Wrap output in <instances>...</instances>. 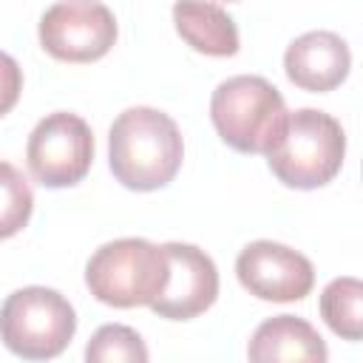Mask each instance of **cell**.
<instances>
[{
  "label": "cell",
  "mask_w": 363,
  "mask_h": 363,
  "mask_svg": "<svg viewBox=\"0 0 363 363\" xmlns=\"http://www.w3.org/2000/svg\"><path fill=\"white\" fill-rule=\"evenodd\" d=\"M227 3H233V0H227Z\"/></svg>",
  "instance_id": "cell-17"
},
{
  "label": "cell",
  "mask_w": 363,
  "mask_h": 363,
  "mask_svg": "<svg viewBox=\"0 0 363 363\" xmlns=\"http://www.w3.org/2000/svg\"><path fill=\"white\" fill-rule=\"evenodd\" d=\"M363 284L357 278H335L320 292V315L326 326L343 340H360L363 335Z\"/></svg>",
  "instance_id": "cell-13"
},
{
  "label": "cell",
  "mask_w": 363,
  "mask_h": 363,
  "mask_svg": "<svg viewBox=\"0 0 363 363\" xmlns=\"http://www.w3.org/2000/svg\"><path fill=\"white\" fill-rule=\"evenodd\" d=\"M346 136L335 116L301 108L286 113L272 147L264 153L272 176L295 190H315L329 184L343 164Z\"/></svg>",
  "instance_id": "cell-2"
},
{
  "label": "cell",
  "mask_w": 363,
  "mask_h": 363,
  "mask_svg": "<svg viewBox=\"0 0 363 363\" xmlns=\"http://www.w3.org/2000/svg\"><path fill=\"white\" fill-rule=\"evenodd\" d=\"M34 210V193L26 182V176L9 164L0 162V241L17 235Z\"/></svg>",
  "instance_id": "cell-14"
},
{
  "label": "cell",
  "mask_w": 363,
  "mask_h": 363,
  "mask_svg": "<svg viewBox=\"0 0 363 363\" xmlns=\"http://www.w3.org/2000/svg\"><path fill=\"white\" fill-rule=\"evenodd\" d=\"M31 176L43 187H71L85 179L94 162V133L77 113L57 111L37 122L26 145Z\"/></svg>",
  "instance_id": "cell-6"
},
{
  "label": "cell",
  "mask_w": 363,
  "mask_h": 363,
  "mask_svg": "<svg viewBox=\"0 0 363 363\" xmlns=\"http://www.w3.org/2000/svg\"><path fill=\"white\" fill-rule=\"evenodd\" d=\"M235 275L250 295L275 303L301 301L315 286L312 261L278 241L247 244L235 258Z\"/></svg>",
  "instance_id": "cell-8"
},
{
  "label": "cell",
  "mask_w": 363,
  "mask_h": 363,
  "mask_svg": "<svg viewBox=\"0 0 363 363\" xmlns=\"http://www.w3.org/2000/svg\"><path fill=\"white\" fill-rule=\"evenodd\" d=\"M162 247L167 255V284L150 309L167 320H190L207 312L218 298V269L213 258L204 250L182 241Z\"/></svg>",
  "instance_id": "cell-9"
},
{
  "label": "cell",
  "mask_w": 363,
  "mask_h": 363,
  "mask_svg": "<svg viewBox=\"0 0 363 363\" xmlns=\"http://www.w3.org/2000/svg\"><path fill=\"white\" fill-rule=\"evenodd\" d=\"M77 332L74 306L48 286H23L0 306V340L26 360H48L65 352Z\"/></svg>",
  "instance_id": "cell-5"
},
{
  "label": "cell",
  "mask_w": 363,
  "mask_h": 363,
  "mask_svg": "<svg viewBox=\"0 0 363 363\" xmlns=\"http://www.w3.org/2000/svg\"><path fill=\"white\" fill-rule=\"evenodd\" d=\"M111 173L128 190H159L170 184L184 159L179 125L156 108L122 111L108 136Z\"/></svg>",
  "instance_id": "cell-1"
},
{
  "label": "cell",
  "mask_w": 363,
  "mask_h": 363,
  "mask_svg": "<svg viewBox=\"0 0 363 363\" xmlns=\"http://www.w3.org/2000/svg\"><path fill=\"white\" fill-rule=\"evenodd\" d=\"M20 91H23V71L14 57L0 51V116H6L17 105Z\"/></svg>",
  "instance_id": "cell-16"
},
{
  "label": "cell",
  "mask_w": 363,
  "mask_h": 363,
  "mask_svg": "<svg viewBox=\"0 0 363 363\" xmlns=\"http://www.w3.org/2000/svg\"><path fill=\"white\" fill-rule=\"evenodd\" d=\"M284 68L292 85L312 94H326L349 77L352 54L340 34L309 31L289 43L284 54Z\"/></svg>",
  "instance_id": "cell-10"
},
{
  "label": "cell",
  "mask_w": 363,
  "mask_h": 363,
  "mask_svg": "<svg viewBox=\"0 0 363 363\" xmlns=\"http://www.w3.org/2000/svg\"><path fill=\"white\" fill-rule=\"evenodd\" d=\"M116 43V20L99 0H60L40 17V45L62 62H94Z\"/></svg>",
  "instance_id": "cell-7"
},
{
  "label": "cell",
  "mask_w": 363,
  "mask_h": 363,
  "mask_svg": "<svg viewBox=\"0 0 363 363\" xmlns=\"http://www.w3.org/2000/svg\"><path fill=\"white\" fill-rule=\"evenodd\" d=\"M85 284L99 303L116 309L150 306L167 284V255L145 238H116L102 244L88 267Z\"/></svg>",
  "instance_id": "cell-3"
},
{
  "label": "cell",
  "mask_w": 363,
  "mask_h": 363,
  "mask_svg": "<svg viewBox=\"0 0 363 363\" xmlns=\"http://www.w3.org/2000/svg\"><path fill=\"white\" fill-rule=\"evenodd\" d=\"M173 23L179 37L199 54L233 57L238 51L235 20L210 0H179L173 6Z\"/></svg>",
  "instance_id": "cell-12"
},
{
  "label": "cell",
  "mask_w": 363,
  "mask_h": 363,
  "mask_svg": "<svg viewBox=\"0 0 363 363\" xmlns=\"http://www.w3.org/2000/svg\"><path fill=\"white\" fill-rule=\"evenodd\" d=\"M286 113L278 88L252 74L218 82L210 99V119L218 136L238 153H267Z\"/></svg>",
  "instance_id": "cell-4"
},
{
  "label": "cell",
  "mask_w": 363,
  "mask_h": 363,
  "mask_svg": "<svg viewBox=\"0 0 363 363\" xmlns=\"http://www.w3.org/2000/svg\"><path fill=\"white\" fill-rule=\"evenodd\" d=\"M88 363H145L147 360V346L139 337L136 329L122 326V323H105L94 332L88 349H85Z\"/></svg>",
  "instance_id": "cell-15"
},
{
  "label": "cell",
  "mask_w": 363,
  "mask_h": 363,
  "mask_svg": "<svg viewBox=\"0 0 363 363\" xmlns=\"http://www.w3.org/2000/svg\"><path fill=\"white\" fill-rule=\"evenodd\" d=\"M250 360L255 363H272V360H309L323 363L329 357L323 337L318 329L295 315H275L264 320L250 340L247 349Z\"/></svg>",
  "instance_id": "cell-11"
}]
</instances>
